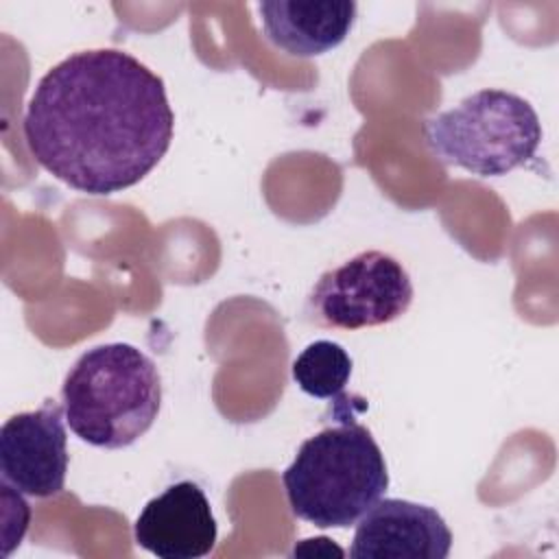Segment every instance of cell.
I'll use <instances>...</instances> for the list:
<instances>
[{
  "instance_id": "obj_1",
  "label": "cell",
  "mask_w": 559,
  "mask_h": 559,
  "mask_svg": "<svg viewBox=\"0 0 559 559\" xmlns=\"http://www.w3.org/2000/svg\"><path fill=\"white\" fill-rule=\"evenodd\" d=\"M35 162L103 197L140 183L168 153L175 114L164 81L118 48L81 50L37 83L22 122Z\"/></svg>"
},
{
  "instance_id": "obj_2",
  "label": "cell",
  "mask_w": 559,
  "mask_h": 559,
  "mask_svg": "<svg viewBox=\"0 0 559 559\" xmlns=\"http://www.w3.org/2000/svg\"><path fill=\"white\" fill-rule=\"evenodd\" d=\"M306 439L282 483L288 507L319 528L356 524L386 491V461L369 428L352 415Z\"/></svg>"
},
{
  "instance_id": "obj_3",
  "label": "cell",
  "mask_w": 559,
  "mask_h": 559,
  "mask_svg": "<svg viewBox=\"0 0 559 559\" xmlns=\"http://www.w3.org/2000/svg\"><path fill=\"white\" fill-rule=\"evenodd\" d=\"M70 430L94 448L120 450L151 430L162 408V378L135 345L105 343L79 356L63 386Z\"/></svg>"
},
{
  "instance_id": "obj_4",
  "label": "cell",
  "mask_w": 559,
  "mask_h": 559,
  "mask_svg": "<svg viewBox=\"0 0 559 559\" xmlns=\"http://www.w3.org/2000/svg\"><path fill=\"white\" fill-rule=\"evenodd\" d=\"M432 155L478 177H502L535 157L542 122L533 105L507 90H478L421 127Z\"/></svg>"
},
{
  "instance_id": "obj_5",
  "label": "cell",
  "mask_w": 559,
  "mask_h": 559,
  "mask_svg": "<svg viewBox=\"0 0 559 559\" xmlns=\"http://www.w3.org/2000/svg\"><path fill=\"white\" fill-rule=\"evenodd\" d=\"M411 301L413 282L402 262L384 251H362L317 280L306 314L323 328L360 330L400 319Z\"/></svg>"
},
{
  "instance_id": "obj_6",
  "label": "cell",
  "mask_w": 559,
  "mask_h": 559,
  "mask_svg": "<svg viewBox=\"0 0 559 559\" xmlns=\"http://www.w3.org/2000/svg\"><path fill=\"white\" fill-rule=\"evenodd\" d=\"M66 411L46 400L37 411L9 417L0 428V472L15 491L52 498L63 491L68 474Z\"/></svg>"
},
{
  "instance_id": "obj_7",
  "label": "cell",
  "mask_w": 559,
  "mask_h": 559,
  "mask_svg": "<svg viewBox=\"0 0 559 559\" xmlns=\"http://www.w3.org/2000/svg\"><path fill=\"white\" fill-rule=\"evenodd\" d=\"M452 531L428 504L380 498L356 524L349 557L354 559H445Z\"/></svg>"
},
{
  "instance_id": "obj_8",
  "label": "cell",
  "mask_w": 559,
  "mask_h": 559,
  "mask_svg": "<svg viewBox=\"0 0 559 559\" xmlns=\"http://www.w3.org/2000/svg\"><path fill=\"white\" fill-rule=\"evenodd\" d=\"M216 518L205 491L179 480L151 498L133 524L135 544L159 559H199L216 546Z\"/></svg>"
},
{
  "instance_id": "obj_9",
  "label": "cell",
  "mask_w": 559,
  "mask_h": 559,
  "mask_svg": "<svg viewBox=\"0 0 559 559\" xmlns=\"http://www.w3.org/2000/svg\"><path fill=\"white\" fill-rule=\"evenodd\" d=\"M258 11L269 41L293 57H317L341 46L358 15L352 0H266Z\"/></svg>"
},
{
  "instance_id": "obj_10",
  "label": "cell",
  "mask_w": 559,
  "mask_h": 559,
  "mask_svg": "<svg viewBox=\"0 0 559 559\" xmlns=\"http://www.w3.org/2000/svg\"><path fill=\"white\" fill-rule=\"evenodd\" d=\"M352 356L334 341L321 338L306 345L293 360V380L297 386L319 400H341L352 376Z\"/></svg>"
},
{
  "instance_id": "obj_11",
  "label": "cell",
  "mask_w": 559,
  "mask_h": 559,
  "mask_svg": "<svg viewBox=\"0 0 559 559\" xmlns=\"http://www.w3.org/2000/svg\"><path fill=\"white\" fill-rule=\"evenodd\" d=\"M297 555H338L343 557L345 550L338 548L336 544H332L330 537H310V539H301L299 544H295V548L290 550V557H297Z\"/></svg>"
}]
</instances>
